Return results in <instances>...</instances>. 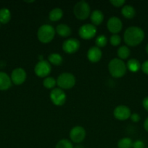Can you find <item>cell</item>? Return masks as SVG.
Masks as SVG:
<instances>
[{
	"mask_svg": "<svg viewBox=\"0 0 148 148\" xmlns=\"http://www.w3.org/2000/svg\"><path fill=\"white\" fill-rule=\"evenodd\" d=\"M145 38V32L141 27L137 26H131L125 30L123 34V40L129 46H138L143 41Z\"/></svg>",
	"mask_w": 148,
	"mask_h": 148,
	"instance_id": "obj_1",
	"label": "cell"
},
{
	"mask_svg": "<svg viewBox=\"0 0 148 148\" xmlns=\"http://www.w3.org/2000/svg\"><path fill=\"white\" fill-rule=\"evenodd\" d=\"M126 65L123 60L118 58L113 59L108 64V70L110 75L115 78H120L126 73Z\"/></svg>",
	"mask_w": 148,
	"mask_h": 148,
	"instance_id": "obj_2",
	"label": "cell"
},
{
	"mask_svg": "<svg viewBox=\"0 0 148 148\" xmlns=\"http://www.w3.org/2000/svg\"><path fill=\"white\" fill-rule=\"evenodd\" d=\"M55 32V29L50 25H43L38 30L37 38L41 43H48L53 40Z\"/></svg>",
	"mask_w": 148,
	"mask_h": 148,
	"instance_id": "obj_3",
	"label": "cell"
},
{
	"mask_svg": "<svg viewBox=\"0 0 148 148\" xmlns=\"http://www.w3.org/2000/svg\"><path fill=\"white\" fill-rule=\"evenodd\" d=\"M91 13V9L86 1H80L73 7V14L77 19L84 20L88 18Z\"/></svg>",
	"mask_w": 148,
	"mask_h": 148,
	"instance_id": "obj_4",
	"label": "cell"
},
{
	"mask_svg": "<svg viewBox=\"0 0 148 148\" xmlns=\"http://www.w3.org/2000/svg\"><path fill=\"white\" fill-rule=\"evenodd\" d=\"M75 84V77L73 74L64 72L60 74L57 79V85L61 89L68 90L73 88Z\"/></svg>",
	"mask_w": 148,
	"mask_h": 148,
	"instance_id": "obj_5",
	"label": "cell"
},
{
	"mask_svg": "<svg viewBox=\"0 0 148 148\" xmlns=\"http://www.w3.org/2000/svg\"><path fill=\"white\" fill-rule=\"evenodd\" d=\"M52 71V66L49 62L45 60L39 61L34 68L35 74L39 77H46Z\"/></svg>",
	"mask_w": 148,
	"mask_h": 148,
	"instance_id": "obj_6",
	"label": "cell"
},
{
	"mask_svg": "<svg viewBox=\"0 0 148 148\" xmlns=\"http://www.w3.org/2000/svg\"><path fill=\"white\" fill-rule=\"evenodd\" d=\"M97 33V28L93 24H85L80 27L78 35L84 40H89L93 38Z\"/></svg>",
	"mask_w": 148,
	"mask_h": 148,
	"instance_id": "obj_7",
	"label": "cell"
},
{
	"mask_svg": "<svg viewBox=\"0 0 148 148\" xmlns=\"http://www.w3.org/2000/svg\"><path fill=\"white\" fill-rule=\"evenodd\" d=\"M49 96L53 104L57 106H62L66 101V95L61 88H54Z\"/></svg>",
	"mask_w": 148,
	"mask_h": 148,
	"instance_id": "obj_8",
	"label": "cell"
},
{
	"mask_svg": "<svg viewBox=\"0 0 148 148\" xmlns=\"http://www.w3.org/2000/svg\"><path fill=\"white\" fill-rule=\"evenodd\" d=\"M86 130L84 127L81 126H76L74 127L70 132V138L72 140V142L75 143H80L86 137Z\"/></svg>",
	"mask_w": 148,
	"mask_h": 148,
	"instance_id": "obj_9",
	"label": "cell"
},
{
	"mask_svg": "<svg viewBox=\"0 0 148 148\" xmlns=\"http://www.w3.org/2000/svg\"><path fill=\"white\" fill-rule=\"evenodd\" d=\"M113 115H114L115 118L117 119L118 120L125 121L130 118L131 113V110L129 107H127L126 106L120 105L115 108L114 111H113Z\"/></svg>",
	"mask_w": 148,
	"mask_h": 148,
	"instance_id": "obj_10",
	"label": "cell"
},
{
	"mask_svg": "<svg viewBox=\"0 0 148 148\" xmlns=\"http://www.w3.org/2000/svg\"><path fill=\"white\" fill-rule=\"evenodd\" d=\"M62 50L67 53H73L80 48V42L76 38H69L62 43Z\"/></svg>",
	"mask_w": 148,
	"mask_h": 148,
	"instance_id": "obj_11",
	"label": "cell"
},
{
	"mask_svg": "<svg viewBox=\"0 0 148 148\" xmlns=\"http://www.w3.org/2000/svg\"><path fill=\"white\" fill-rule=\"evenodd\" d=\"M107 30L113 34H117L123 27L122 21L117 17H111L107 23Z\"/></svg>",
	"mask_w": 148,
	"mask_h": 148,
	"instance_id": "obj_12",
	"label": "cell"
},
{
	"mask_svg": "<svg viewBox=\"0 0 148 148\" xmlns=\"http://www.w3.org/2000/svg\"><path fill=\"white\" fill-rule=\"evenodd\" d=\"M26 79V72L23 68H16L12 71L11 75V80L15 85H20Z\"/></svg>",
	"mask_w": 148,
	"mask_h": 148,
	"instance_id": "obj_13",
	"label": "cell"
},
{
	"mask_svg": "<svg viewBox=\"0 0 148 148\" xmlns=\"http://www.w3.org/2000/svg\"><path fill=\"white\" fill-rule=\"evenodd\" d=\"M102 56V53L101 49L97 46L91 47L87 52V58L89 62L92 63L98 62L101 59Z\"/></svg>",
	"mask_w": 148,
	"mask_h": 148,
	"instance_id": "obj_14",
	"label": "cell"
},
{
	"mask_svg": "<svg viewBox=\"0 0 148 148\" xmlns=\"http://www.w3.org/2000/svg\"><path fill=\"white\" fill-rule=\"evenodd\" d=\"M12 85V80L7 74L0 72V90H6Z\"/></svg>",
	"mask_w": 148,
	"mask_h": 148,
	"instance_id": "obj_15",
	"label": "cell"
},
{
	"mask_svg": "<svg viewBox=\"0 0 148 148\" xmlns=\"http://www.w3.org/2000/svg\"><path fill=\"white\" fill-rule=\"evenodd\" d=\"M90 19L94 26L100 25L104 20V14H103L102 12L100 10H94L91 14H90Z\"/></svg>",
	"mask_w": 148,
	"mask_h": 148,
	"instance_id": "obj_16",
	"label": "cell"
},
{
	"mask_svg": "<svg viewBox=\"0 0 148 148\" xmlns=\"http://www.w3.org/2000/svg\"><path fill=\"white\" fill-rule=\"evenodd\" d=\"M55 31L61 37H68L71 35V29L68 25L65 24H59L56 27Z\"/></svg>",
	"mask_w": 148,
	"mask_h": 148,
	"instance_id": "obj_17",
	"label": "cell"
},
{
	"mask_svg": "<svg viewBox=\"0 0 148 148\" xmlns=\"http://www.w3.org/2000/svg\"><path fill=\"white\" fill-rule=\"evenodd\" d=\"M121 13L124 17L127 19H132L135 16L136 11L135 9L131 5L126 4L123 7L121 10Z\"/></svg>",
	"mask_w": 148,
	"mask_h": 148,
	"instance_id": "obj_18",
	"label": "cell"
},
{
	"mask_svg": "<svg viewBox=\"0 0 148 148\" xmlns=\"http://www.w3.org/2000/svg\"><path fill=\"white\" fill-rule=\"evenodd\" d=\"M126 67L130 72H137L141 69V64L137 59H130L127 62L126 64Z\"/></svg>",
	"mask_w": 148,
	"mask_h": 148,
	"instance_id": "obj_19",
	"label": "cell"
},
{
	"mask_svg": "<svg viewBox=\"0 0 148 148\" xmlns=\"http://www.w3.org/2000/svg\"><path fill=\"white\" fill-rule=\"evenodd\" d=\"M63 15V12L60 8H55L51 10L49 14V18L51 21L56 22L60 20Z\"/></svg>",
	"mask_w": 148,
	"mask_h": 148,
	"instance_id": "obj_20",
	"label": "cell"
},
{
	"mask_svg": "<svg viewBox=\"0 0 148 148\" xmlns=\"http://www.w3.org/2000/svg\"><path fill=\"white\" fill-rule=\"evenodd\" d=\"M48 62H49V64H52L55 66H59L62 64V57L59 53H51L48 56Z\"/></svg>",
	"mask_w": 148,
	"mask_h": 148,
	"instance_id": "obj_21",
	"label": "cell"
},
{
	"mask_svg": "<svg viewBox=\"0 0 148 148\" xmlns=\"http://www.w3.org/2000/svg\"><path fill=\"white\" fill-rule=\"evenodd\" d=\"M11 19V13L10 10L7 8H3L0 10V23L6 24Z\"/></svg>",
	"mask_w": 148,
	"mask_h": 148,
	"instance_id": "obj_22",
	"label": "cell"
},
{
	"mask_svg": "<svg viewBox=\"0 0 148 148\" xmlns=\"http://www.w3.org/2000/svg\"><path fill=\"white\" fill-rule=\"evenodd\" d=\"M117 53L119 59L121 60H124V59H128L129 56H130V49H129L128 46H122L118 48Z\"/></svg>",
	"mask_w": 148,
	"mask_h": 148,
	"instance_id": "obj_23",
	"label": "cell"
},
{
	"mask_svg": "<svg viewBox=\"0 0 148 148\" xmlns=\"http://www.w3.org/2000/svg\"><path fill=\"white\" fill-rule=\"evenodd\" d=\"M118 148H132L133 147V142L129 137H124L120 139L118 143Z\"/></svg>",
	"mask_w": 148,
	"mask_h": 148,
	"instance_id": "obj_24",
	"label": "cell"
},
{
	"mask_svg": "<svg viewBox=\"0 0 148 148\" xmlns=\"http://www.w3.org/2000/svg\"><path fill=\"white\" fill-rule=\"evenodd\" d=\"M57 85V80L52 77H46L43 80V85L47 89H54Z\"/></svg>",
	"mask_w": 148,
	"mask_h": 148,
	"instance_id": "obj_25",
	"label": "cell"
},
{
	"mask_svg": "<svg viewBox=\"0 0 148 148\" xmlns=\"http://www.w3.org/2000/svg\"><path fill=\"white\" fill-rule=\"evenodd\" d=\"M107 38L104 35H100L98 37L96 38L95 40V44L96 46L98 48H102L107 45Z\"/></svg>",
	"mask_w": 148,
	"mask_h": 148,
	"instance_id": "obj_26",
	"label": "cell"
},
{
	"mask_svg": "<svg viewBox=\"0 0 148 148\" xmlns=\"http://www.w3.org/2000/svg\"><path fill=\"white\" fill-rule=\"evenodd\" d=\"M55 148H73V144L66 139H62L57 143Z\"/></svg>",
	"mask_w": 148,
	"mask_h": 148,
	"instance_id": "obj_27",
	"label": "cell"
},
{
	"mask_svg": "<svg viewBox=\"0 0 148 148\" xmlns=\"http://www.w3.org/2000/svg\"><path fill=\"white\" fill-rule=\"evenodd\" d=\"M110 42L112 46H117L118 45H120V42H121V38H120V36L119 35L113 34L110 37Z\"/></svg>",
	"mask_w": 148,
	"mask_h": 148,
	"instance_id": "obj_28",
	"label": "cell"
},
{
	"mask_svg": "<svg viewBox=\"0 0 148 148\" xmlns=\"http://www.w3.org/2000/svg\"><path fill=\"white\" fill-rule=\"evenodd\" d=\"M110 2L115 7H120L125 4L124 0H111Z\"/></svg>",
	"mask_w": 148,
	"mask_h": 148,
	"instance_id": "obj_29",
	"label": "cell"
},
{
	"mask_svg": "<svg viewBox=\"0 0 148 148\" xmlns=\"http://www.w3.org/2000/svg\"><path fill=\"white\" fill-rule=\"evenodd\" d=\"M133 148H145V143L142 140H136L133 143Z\"/></svg>",
	"mask_w": 148,
	"mask_h": 148,
	"instance_id": "obj_30",
	"label": "cell"
},
{
	"mask_svg": "<svg viewBox=\"0 0 148 148\" xmlns=\"http://www.w3.org/2000/svg\"><path fill=\"white\" fill-rule=\"evenodd\" d=\"M131 119L133 122L134 123H137L140 121V116L139 114H136V113H134V114H132L130 116Z\"/></svg>",
	"mask_w": 148,
	"mask_h": 148,
	"instance_id": "obj_31",
	"label": "cell"
},
{
	"mask_svg": "<svg viewBox=\"0 0 148 148\" xmlns=\"http://www.w3.org/2000/svg\"><path fill=\"white\" fill-rule=\"evenodd\" d=\"M141 69L142 72L145 74L148 75V60H146L142 65H141Z\"/></svg>",
	"mask_w": 148,
	"mask_h": 148,
	"instance_id": "obj_32",
	"label": "cell"
},
{
	"mask_svg": "<svg viewBox=\"0 0 148 148\" xmlns=\"http://www.w3.org/2000/svg\"><path fill=\"white\" fill-rule=\"evenodd\" d=\"M142 105H143V107L145 108V109L147 111H148V97H146V98H144L143 101H142Z\"/></svg>",
	"mask_w": 148,
	"mask_h": 148,
	"instance_id": "obj_33",
	"label": "cell"
},
{
	"mask_svg": "<svg viewBox=\"0 0 148 148\" xmlns=\"http://www.w3.org/2000/svg\"><path fill=\"white\" fill-rule=\"evenodd\" d=\"M144 129L148 132V117L145 119V122H144Z\"/></svg>",
	"mask_w": 148,
	"mask_h": 148,
	"instance_id": "obj_34",
	"label": "cell"
},
{
	"mask_svg": "<svg viewBox=\"0 0 148 148\" xmlns=\"http://www.w3.org/2000/svg\"><path fill=\"white\" fill-rule=\"evenodd\" d=\"M74 148H84V147H83V146H81V145H78V146H76V147H75Z\"/></svg>",
	"mask_w": 148,
	"mask_h": 148,
	"instance_id": "obj_35",
	"label": "cell"
},
{
	"mask_svg": "<svg viewBox=\"0 0 148 148\" xmlns=\"http://www.w3.org/2000/svg\"><path fill=\"white\" fill-rule=\"evenodd\" d=\"M146 52H147V53L148 54V43H147V46H146Z\"/></svg>",
	"mask_w": 148,
	"mask_h": 148,
	"instance_id": "obj_36",
	"label": "cell"
},
{
	"mask_svg": "<svg viewBox=\"0 0 148 148\" xmlns=\"http://www.w3.org/2000/svg\"><path fill=\"white\" fill-rule=\"evenodd\" d=\"M146 148H148V147H146Z\"/></svg>",
	"mask_w": 148,
	"mask_h": 148,
	"instance_id": "obj_37",
	"label": "cell"
}]
</instances>
